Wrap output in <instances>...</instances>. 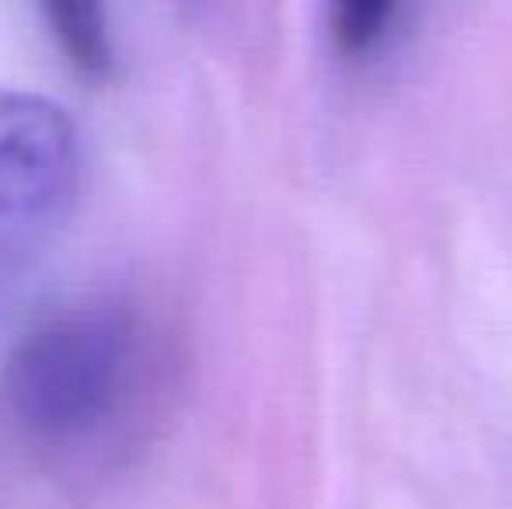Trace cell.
Returning a JSON list of instances; mask_svg holds the SVG:
<instances>
[{"instance_id":"6da1fadb","label":"cell","mask_w":512,"mask_h":509,"mask_svg":"<svg viewBox=\"0 0 512 509\" xmlns=\"http://www.w3.org/2000/svg\"><path fill=\"white\" fill-rule=\"evenodd\" d=\"M154 346L140 314L88 300L35 321L0 370V405L21 440L46 454H95L143 408Z\"/></svg>"},{"instance_id":"7a4b0ae2","label":"cell","mask_w":512,"mask_h":509,"mask_svg":"<svg viewBox=\"0 0 512 509\" xmlns=\"http://www.w3.org/2000/svg\"><path fill=\"white\" fill-rule=\"evenodd\" d=\"M81 133L46 95L0 84V286L32 269L81 192Z\"/></svg>"},{"instance_id":"3957f363","label":"cell","mask_w":512,"mask_h":509,"mask_svg":"<svg viewBox=\"0 0 512 509\" xmlns=\"http://www.w3.org/2000/svg\"><path fill=\"white\" fill-rule=\"evenodd\" d=\"M46 25L67 63L81 77H105L112 70V28L105 0H39Z\"/></svg>"},{"instance_id":"277c9868","label":"cell","mask_w":512,"mask_h":509,"mask_svg":"<svg viewBox=\"0 0 512 509\" xmlns=\"http://www.w3.org/2000/svg\"><path fill=\"white\" fill-rule=\"evenodd\" d=\"M398 0H331V35L345 56H366L387 35Z\"/></svg>"}]
</instances>
